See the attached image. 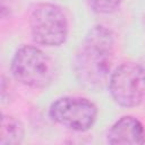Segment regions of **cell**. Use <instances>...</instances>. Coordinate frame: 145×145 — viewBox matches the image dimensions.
I'll use <instances>...</instances> for the list:
<instances>
[{
  "label": "cell",
  "instance_id": "obj_1",
  "mask_svg": "<svg viewBox=\"0 0 145 145\" xmlns=\"http://www.w3.org/2000/svg\"><path fill=\"white\" fill-rule=\"evenodd\" d=\"M114 54V35L103 25H95L85 35L74 60V70L80 83L101 87L108 79Z\"/></svg>",
  "mask_w": 145,
  "mask_h": 145
},
{
  "label": "cell",
  "instance_id": "obj_2",
  "mask_svg": "<svg viewBox=\"0 0 145 145\" xmlns=\"http://www.w3.org/2000/svg\"><path fill=\"white\" fill-rule=\"evenodd\" d=\"M11 74L16 80L33 88L48 87L54 77V65L41 49L23 45L11 60Z\"/></svg>",
  "mask_w": 145,
  "mask_h": 145
},
{
  "label": "cell",
  "instance_id": "obj_3",
  "mask_svg": "<svg viewBox=\"0 0 145 145\" xmlns=\"http://www.w3.org/2000/svg\"><path fill=\"white\" fill-rule=\"evenodd\" d=\"M33 40L45 46L61 45L68 34V22L62 9L50 2L37 3L29 17Z\"/></svg>",
  "mask_w": 145,
  "mask_h": 145
},
{
  "label": "cell",
  "instance_id": "obj_4",
  "mask_svg": "<svg viewBox=\"0 0 145 145\" xmlns=\"http://www.w3.org/2000/svg\"><path fill=\"white\" fill-rule=\"evenodd\" d=\"M109 89L119 105L137 106L145 99V67L136 62L120 65L111 74Z\"/></svg>",
  "mask_w": 145,
  "mask_h": 145
},
{
  "label": "cell",
  "instance_id": "obj_5",
  "mask_svg": "<svg viewBox=\"0 0 145 145\" xmlns=\"http://www.w3.org/2000/svg\"><path fill=\"white\" fill-rule=\"evenodd\" d=\"M49 114L56 122L68 129L86 131L96 120L97 108L85 97L63 96L51 104Z\"/></svg>",
  "mask_w": 145,
  "mask_h": 145
},
{
  "label": "cell",
  "instance_id": "obj_6",
  "mask_svg": "<svg viewBox=\"0 0 145 145\" xmlns=\"http://www.w3.org/2000/svg\"><path fill=\"white\" fill-rule=\"evenodd\" d=\"M106 140L109 144H144L145 129L137 118L123 116L111 126L106 135Z\"/></svg>",
  "mask_w": 145,
  "mask_h": 145
},
{
  "label": "cell",
  "instance_id": "obj_7",
  "mask_svg": "<svg viewBox=\"0 0 145 145\" xmlns=\"http://www.w3.org/2000/svg\"><path fill=\"white\" fill-rule=\"evenodd\" d=\"M24 138V127L19 120L10 116H2L1 118V145H16L20 144Z\"/></svg>",
  "mask_w": 145,
  "mask_h": 145
},
{
  "label": "cell",
  "instance_id": "obj_8",
  "mask_svg": "<svg viewBox=\"0 0 145 145\" xmlns=\"http://www.w3.org/2000/svg\"><path fill=\"white\" fill-rule=\"evenodd\" d=\"M122 0H88L89 7L93 11L99 14H110L114 11Z\"/></svg>",
  "mask_w": 145,
  "mask_h": 145
}]
</instances>
